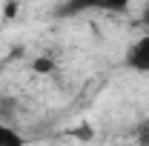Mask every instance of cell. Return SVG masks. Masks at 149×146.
Returning <instances> with one entry per match:
<instances>
[{
    "mask_svg": "<svg viewBox=\"0 0 149 146\" xmlns=\"http://www.w3.org/2000/svg\"><path fill=\"white\" fill-rule=\"evenodd\" d=\"M135 140H138V146H149V120L135 129Z\"/></svg>",
    "mask_w": 149,
    "mask_h": 146,
    "instance_id": "cell-5",
    "label": "cell"
},
{
    "mask_svg": "<svg viewBox=\"0 0 149 146\" xmlns=\"http://www.w3.org/2000/svg\"><path fill=\"white\" fill-rule=\"evenodd\" d=\"M0 146H26V138H23L15 126L0 123Z\"/></svg>",
    "mask_w": 149,
    "mask_h": 146,
    "instance_id": "cell-3",
    "label": "cell"
},
{
    "mask_svg": "<svg viewBox=\"0 0 149 146\" xmlns=\"http://www.w3.org/2000/svg\"><path fill=\"white\" fill-rule=\"evenodd\" d=\"M32 69H35L37 74H52L55 72V60H52V57H37L35 63H32Z\"/></svg>",
    "mask_w": 149,
    "mask_h": 146,
    "instance_id": "cell-4",
    "label": "cell"
},
{
    "mask_svg": "<svg viewBox=\"0 0 149 146\" xmlns=\"http://www.w3.org/2000/svg\"><path fill=\"white\" fill-rule=\"evenodd\" d=\"M141 23L149 29V0H146V6H143V12H141Z\"/></svg>",
    "mask_w": 149,
    "mask_h": 146,
    "instance_id": "cell-6",
    "label": "cell"
},
{
    "mask_svg": "<svg viewBox=\"0 0 149 146\" xmlns=\"http://www.w3.org/2000/svg\"><path fill=\"white\" fill-rule=\"evenodd\" d=\"M132 0H66L57 15L60 17H69V15H77V12H106V15H123L129 12Z\"/></svg>",
    "mask_w": 149,
    "mask_h": 146,
    "instance_id": "cell-1",
    "label": "cell"
},
{
    "mask_svg": "<svg viewBox=\"0 0 149 146\" xmlns=\"http://www.w3.org/2000/svg\"><path fill=\"white\" fill-rule=\"evenodd\" d=\"M123 63H126V69H132V72L149 74V32H146V35H141L129 49H126Z\"/></svg>",
    "mask_w": 149,
    "mask_h": 146,
    "instance_id": "cell-2",
    "label": "cell"
}]
</instances>
